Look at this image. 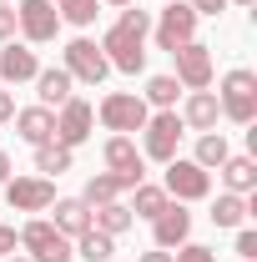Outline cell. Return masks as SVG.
<instances>
[{
	"instance_id": "1f68e13d",
	"label": "cell",
	"mask_w": 257,
	"mask_h": 262,
	"mask_svg": "<svg viewBox=\"0 0 257 262\" xmlns=\"http://www.w3.org/2000/svg\"><path fill=\"white\" fill-rule=\"evenodd\" d=\"M15 5H0V40H15Z\"/></svg>"
},
{
	"instance_id": "3957f363",
	"label": "cell",
	"mask_w": 257,
	"mask_h": 262,
	"mask_svg": "<svg viewBox=\"0 0 257 262\" xmlns=\"http://www.w3.org/2000/svg\"><path fill=\"white\" fill-rule=\"evenodd\" d=\"M197 20H202V15H197V10L187 5V0H166V5H161V15L152 20V35H157V51H166V56H172L177 46L197 40Z\"/></svg>"
},
{
	"instance_id": "8fae6325",
	"label": "cell",
	"mask_w": 257,
	"mask_h": 262,
	"mask_svg": "<svg viewBox=\"0 0 257 262\" xmlns=\"http://www.w3.org/2000/svg\"><path fill=\"white\" fill-rule=\"evenodd\" d=\"M5 202H10V212H51L56 182L51 177H15V182H5Z\"/></svg>"
},
{
	"instance_id": "f1b7e54d",
	"label": "cell",
	"mask_w": 257,
	"mask_h": 262,
	"mask_svg": "<svg viewBox=\"0 0 257 262\" xmlns=\"http://www.w3.org/2000/svg\"><path fill=\"white\" fill-rule=\"evenodd\" d=\"M56 15L71 26H91L96 20V0H56Z\"/></svg>"
},
{
	"instance_id": "4fadbf2b",
	"label": "cell",
	"mask_w": 257,
	"mask_h": 262,
	"mask_svg": "<svg viewBox=\"0 0 257 262\" xmlns=\"http://www.w3.org/2000/svg\"><path fill=\"white\" fill-rule=\"evenodd\" d=\"M91 121H96V111H91V101H81V96H71L61 106V116H56V141L61 146H81L86 136H91Z\"/></svg>"
},
{
	"instance_id": "5b68a950",
	"label": "cell",
	"mask_w": 257,
	"mask_h": 262,
	"mask_svg": "<svg viewBox=\"0 0 257 262\" xmlns=\"http://www.w3.org/2000/svg\"><path fill=\"white\" fill-rule=\"evenodd\" d=\"M182 116L177 111H157V116H146V126H141V157H152V162H172L177 157V146H182Z\"/></svg>"
},
{
	"instance_id": "f35d334b",
	"label": "cell",
	"mask_w": 257,
	"mask_h": 262,
	"mask_svg": "<svg viewBox=\"0 0 257 262\" xmlns=\"http://www.w3.org/2000/svg\"><path fill=\"white\" fill-rule=\"evenodd\" d=\"M10 262H31V257H10Z\"/></svg>"
},
{
	"instance_id": "e575fe53",
	"label": "cell",
	"mask_w": 257,
	"mask_h": 262,
	"mask_svg": "<svg viewBox=\"0 0 257 262\" xmlns=\"http://www.w3.org/2000/svg\"><path fill=\"white\" fill-rule=\"evenodd\" d=\"M10 116H15V96H10V91H0V126H5Z\"/></svg>"
},
{
	"instance_id": "2e32d148",
	"label": "cell",
	"mask_w": 257,
	"mask_h": 262,
	"mask_svg": "<svg viewBox=\"0 0 257 262\" xmlns=\"http://www.w3.org/2000/svg\"><path fill=\"white\" fill-rule=\"evenodd\" d=\"M10 121H15V131H20V141H31V146L56 141V111H46V106H26V111H15Z\"/></svg>"
},
{
	"instance_id": "836d02e7",
	"label": "cell",
	"mask_w": 257,
	"mask_h": 262,
	"mask_svg": "<svg viewBox=\"0 0 257 262\" xmlns=\"http://www.w3.org/2000/svg\"><path fill=\"white\" fill-rule=\"evenodd\" d=\"M15 242H20L15 227H5V222H0V257H5V252H15Z\"/></svg>"
},
{
	"instance_id": "7a4b0ae2",
	"label": "cell",
	"mask_w": 257,
	"mask_h": 262,
	"mask_svg": "<svg viewBox=\"0 0 257 262\" xmlns=\"http://www.w3.org/2000/svg\"><path fill=\"white\" fill-rule=\"evenodd\" d=\"M217 106H222L227 121H237V126H252L257 121V76L247 71V66H232V71L222 76Z\"/></svg>"
},
{
	"instance_id": "d590c367",
	"label": "cell",
	"mask_w": 257,
	"mask_h": 262,
	"mask_svg": "<svg viewBox=\"0 0 257 262\" xmlns=\"http://www.w3.org/2000/svg\"><path fill=\"white\" fill-rule=\"evenodd\" d=\"M136 262H172V252H161V247H157V252H141Z\"/></svg>"
},
{
	"instance_id": "7402d4cb",
	"label": "cell",
	"mask_w": 257,
	"mask_h": 262,
	"mask_svg": "<svg viewBox=\"0 0 257 262\" xmlns=\"http://www.w3.org/2000/svg\"><path fill=\"white\" fill-rule=\"evenodd\" d=\"M227 157H232V146H227L222 131H202V141H197V157H192V162L202 166V171H212V166H222Z\"/></svg>"
},
{
	"instance_id": "603a6c76",
	"label": "cell",
	"mask_w": 257,
	"mask_h": 262,
	"mask_svg": "<svg viewBox=\"0 0 257 262\" xmlns=\"http://www.w3.org/2000/svg\"><path fill=\"white\" fill-rule=\"evenodd\" d=\"M121 192H126V182H121V177H111V171H101V177H91V182H86L81 202H86V207H106V202H116Z\"/></svg>"
},
{
	"instance_id": "d6a6232c",
	"label": "cell",
	"mask_w": 257,
	"mask_h": 262,
	"mask_svg": "<svg viewBox=\"0 0 257 262\" xmlns=\"http://www.w3.org/2000/svg\"><path fill=\"white\" fill-rule=\"evenodd\" d=\"M187 5H192L197 15H222V10L232 5V0H187Z\"/></svg>"
},
{
	"instance_id": "ab89813d",
	"label": "cell",
	"mask_w": 257,
	"mask_h": 262,
	"mask_svg": "<svg viewBox=\"0 0 257 262\" xmlns=\"http://www.w3.org/2000/svg\"><path fill=\"white\" fill-rule=\"evenodd\" d=\"M237 5H252V0H237Z\"/></svg>"
},
{
	"instance_id": "277c9868",
	"label": "cell",
	"mask_w": 257,
	"mask_h": 262,
	"mask_svg": "<svg viewBox=\"0 0 257 262\" xmlns=\"http://www.w3.org/2000/svg\"><path fill=\"white\" fill-rule=\"evenodd\" d=\"M96 116H101V126H106V131H116V136H131V131L146 126L152 106H146L141 96H131V91H111V96H101Z\"/></svg>"
},
{
	"instance_id": "52a82bcc",
	"label": "cell",
	"mask_w": 257,
	"mask_h": 262,
	"mask_svg": "<svg viewBox=\"0 0 257 262\" xmlns=\"http://www.w3.org/2000/svg\"><path fill=\"white\" fill-rule=\"evenodd\" d=\"M20 247L31 252V262H71V257H76L71 237H61V232L51 227V222H40V217L20 227Z\"/></svg>"
},
{
	"instance_id": "8d00e7d4",
	"label": "cell",
	"mask_w": 257,
	"mask_h": 262,
	"mask_svg": "<svg viewBox=\"0 0 257 262\" xmlns=\"http://www.w3.org/2000/svg\"><path fill=\"white\" fill-rule=\"evenodd\" d=\"M5 182H10V157L0 151V187H5Z\"/></svg>"
},
{
	"instance_id": "30bf717a",
	"label": "cell",
	"mask_w": 257,
	"mask_h": 262,
	"mask_svg": "<svg viewBox=\"0 0 257 262\" xmlns=\"http://www.w3.org/2000/svg\"><path fill=\"white\" fill-rule=\"evenodd\" d=\"M172 61H177V81H182L187 91H207V86H212V51H207L202 40L177 46Z\"/></svg>"
},
{
	"instance_id": "44dd1931",
	"label": "cell",
	"mask_w": 257,
	"mask_h": 262,
	"mask_svg": "<svg viewBox=\"0 0 257 262\" xmlns=\"http://www.w3.org/2000/svg\"><path fill=\"white\" fill-rule=\"evenodd\" d=\"M131 222H136V217H131V207H126V202H106V207H96V212H91V227H96V232H106V237H121Z\"/></svg>"
},
{
	"instance_id": "e0dca14e",
	"label": "cell",
	"mask_w": 257,
	"mask_h": 262,
	"mask_svg": "<svg viewBox=\"0 0 257 262\" xmlns=\"http://www.w3.org/2000/svg\"><path fill=\"white\" fill-rule=\"evenodd\" d=\"M71 76H66V66H40L35 71V96H40V106L51 111V106H66L71 101Z\"/></svg>"
},
{
	"instance_id": "8992f818",
	"label": "cell",
	"mask_w": 257,
	"mask_h": 262,
	"mask_svg": "<svg viewBox=\"0 0 257 262\" xmlns=\"http://www.w3.org/2000/svg\"><path fill=\"white\" fill-rule=\"evenodd\" d=\"M61 66L71 81H81V86H101L106 76H111V66H106V56H101L96 40H86V35H76L71 46L61 51Z\"/></svg>"
},
{
	"instance_id": "9c48e42d",
	"label": "cell",
	"mask_w": 257,
	"mask_h": 262,
	"mask_svg": "<svg viewBox=\"0 0 257 262\" xmlns=\"http://www.w3.org/2000/svg\"><path fill=\"white\" fill-rule=\"evenodd\" d=\"M161 192L177 196V202H202V196L212 192V171H202L197 162L172 157V162H166V182H161Z\"/></svg>"
},
{
	"instance_id": "ac0fdd59",
	"label": "cell",
	"mask_w": 257,
	"mask_h": 262,
	"mask_svg": "<svg viewBox=\"0 0 257 262\" xmlns=\"http://www.w3.org/2000/svg\"><path fill=\"white\" fill-rule=\"evenodd\" d=\"M51 207H56V222H51V227L61 232V237H81V232H91V207H86L81 196H56Z\"/></svg>"
},
{
	"instance_id": "4316f807",
	"label": "cell",
	"mask_w": 257,
	"mask_h": 262,
	"mask_svg": "<svg viewBox=\"0 0 257 262\" xmlns=\"http://www.w3.org/2000/svg\"><path fill=\"white\" fill-rule=\"evenodd\" d=\"M177 91H182V81H177V76H152V81H146V106H157V111H172V106H177Z\"/></svg>"
},
{
	"instance_id": "f546056e",
	"label": "cell",
	"mask_w": 257,
	"mask_h": 262,
	"mask_svg": "<svg viewBox=\"0 0 257 262\" xmlns=\"http://www.w3.org/2000/svg\"><path fill=\"white\" fill-rule=\"evenodd\" d=\"M172 262H217V252L202 242H182V252H172Z\"/></svg>"
},
{
	"instance_id": "484cf974",
	"label": "cell",
	"mask_w": 257,
	"mask_h": 262,
	"mask_svg": "<svg viewBox=\"0 0 257 262\" xmlns=\"http://www.w3.org/2000/svg\"><path fill=\"white\" fill-rule=\"evenodd\" d=\"M242 217H247V196L222 192L212 202V222H217V227H242Z\"/></svg>"
},
{
	"instance_id": "d6986e66",
	"label": "cell",
	"mask_w": 257,
	"mask_h": 262,
	"mask_svg": "<svg viewBox=\"0 0 257 262\" xmlns=\"http://www.w3.org/2000/svg\"><path fill=\"white\" fill-rule=\"evenodd\" d=\"M217 116H222L217 91H192L187 106H182V126H192V131H217Z\"/></svg>"
},
{
	"instance_id": "cb8c5ba5",
	"label": "cell",
	"mask_w": 257,
	"mask_h": 262,
	"mask_svg": "<svg viewBox=\"0 0 257 262\" xmlns=\"http://www.w3.org/2000/svg\"><path fill=\"white\" fill-rule=\"evenodd\" d=\"M35 171H40V177H61V171H71V146H61V141L35 146Z\"/></svg>"
},
{
	"instance_id": "9a60e30c",
	"label": "cell",
	"mask_w": 257,
	"mask_h": 262,
	"mask_svg": "<svg viewBox=\"0 0 257 262\" xmlns=\"http://www.w3.org/2000/svg\"><path fill=\"white\" fill-rule=\"evenodd\" d=\"M35 71H40V61H35L31 46L5 40V51H0V81L5 86H20V81H35Z\"/></svg>"
},
{
	"instance_id": "74e56055",
	"label": "cell",
	"mask_w": 257,
	"mask_h": 262,
	"mask_svg": "<svg viewBox=\"0 0 257 262\" xmlns=\"http://www.w3.org/2000/svg\"><path fill=\"white\" fill-rule=\"evenodd\" d=\"M106 5H131V0H106Z\"/></svg>"
},
{
	"instance_id": "6da1fadb",
	"label": "cell",
	"mask_w": 257,
	"mask_h": 262,
	"mask_svg": "<svg viewBox=\"0 0 257 262\" xmlns=\"http://www.w3.org/2000/svg\"><path fill=\"white\" fill-rule=\"evenodd\" d=\"M146 35H152V10H121V20L101 35V56L111 71L141 76L146 71Z\"/></svg>"
},
{
	"instance_id": "7c38bea8",
	"label": "cell",
	"mask_w": 257,
	"mask_h": 262,
	"mask_svg": "<svg viewBox=\"0 0 257 262\" xmlns=\"http://www.w3.org/2000/svg\"><path fill=\"white\" fill-rule=\"evenodd\" d=\"M101 157H106V171H111V177H121L126 187H141V177H146V157L136 151L131 136H111V141L101 146Z\"/></svg>"
},
{
	"instance_id": "60d3db41",
	"label": "cell",
	"mask_w": 257,
	"mask_h": 262,
	"mask_svg": "<svg viewBox=\"0 0 257 262\" xmlns=\"http://www.w3.org/2000/svg\"><path fill=\"white\" fill-rule=\"evenodd\" d=\"M0 5H10V0H0Z\"/></svg>"
},
{
	"instance_id": "5bb4252c",
	"label": "cell",
	"mask_w": 257,
	"mask_h": 262,
	"mask_svg": "<svg viewBox=\"0 0 257 262\" xmlns=\"http://www.w3.org/2000/svg\"><path fill=\"white\" fill-rule=\"evenodd\" d=\"M152 227H157V247L172 252V247H182V242L192 237V212H187L182 202H166L157 217H152Z\"/></svg>"
},
{
	"instance_id": "4dcf8cb0",
	"label": "cell",
	"mask_w": 257,
	"mask_h": 262,
	"mask_svg": "<svg viewBox=\"0 0 257 262\" xmlns=\"http://www.w3.org/2000/svg\"><path fill=\"white\" fill-rule=\"evenodd\" d=\"M237 257H242V262H252V257H257V232H252V227L237 232Z\"/></svg>"
},
{
	"instance_id": "d4e9b609",
	"label": "cell",
	"mask_w": 257,
	"mask_h": 262,
	"mask_svg": "<svg viewBox=\"0 0 257 262\" xmlns=\"http://www.w3.org/2000/svg\"><path fill=\"white\" fill-rule=\"evenodd\" d=\"M111 252H116V237H106L96 227L76 237V257H86V262H111Z\"/></svg>"
},
{
	"instance_id": "83f0119b",
	"label": "cell",
	"mask_w": 257,
	"mask_h": 262,
	"mask_svg": "<svg viewBox=\"0 0 257 262\" xmlns=\"http://www.w3.org/2000/svg\"><path fill=\"white\" fill-rule=\"evenodd\" d=\"M131 192H136V202H131V217H146V222H152L161 207L172 202V196L161 192V187H146V182H141V187H131Z\"/></svg>"
},
{
	"instance_id": "ba28073f",
	"label": "cell",
	"mask_w": 257,
	"mask_h": 262,
	"mask_svg": "<svg viewBox=\"0 0 257 262\" xmlns=\"http://www.w3.org/2000/svg\"><path fill=\"white\" fill-rule=\"evenodd\" d=\"M15 26H20V35H26V46H51V40H56V31H61L56 0H20Z\"/></svg>"
},
{
	"instance_id": "ffe728a7",
	"label": "cell",
	"mask_w": 257,
	"mask_h": 262,
	"mask_svg": "<svg viewBox=\"0 0 257 262\" xmlns=\"http://www.w3.org/2000/svg\"><path fill=\"white\" fill-rule=\"evenodd\" d=\"M217 171H222L227 192H237V196H247V192L257 187V162H252V157H227Z\"/></svg>"
}]
</instances>
